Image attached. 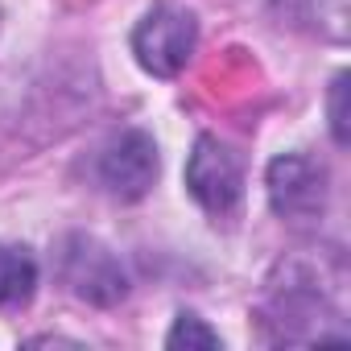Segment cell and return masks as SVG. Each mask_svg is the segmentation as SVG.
<instances>
[{
	"label": "cell",
	"instance_id": "1",
	"mask_svg": "<svg viewBox=\"0 0 351 351\" xmlns=\"http://www.w3.org/2000/svg\"><path fill=\"white\" fill-rule=\"evenodd\" d=\"M195 42H199V25L195 17L182 9V5H169V0H161V5H153L145 13V21L136 25L132 34V50H136V62L161 79L178 75L191 54H195Z\"/></svg>",
	"mask_w": 351,
	"mask_h": 351
},
{
	"label": "cell",
	"instance_id": "2",
	"mask_svg": "<svg viewBox=\"0 0 351 351\" xmlns=\"http://www.w3.org/2000/svg\"><path fill=\"white\" fill-rule=\"evenodd\" d=\"M186 186L211 215H232L244 199V165L240 157L219 145L215 136H199L191 161H186Z\"/></svg>",
	"mask_w": 351,
	"mask_h": 351
},
{
	"label": "cell",
	"instance_id": "3",
	"mask_svg": "<svg viewBox=\"0 0 351 351\" xmlns=\"http://www.w3.org/2000/svg\"><path fill=\"white\" fill-rule=\"evenodd\" d=\"M62 281L71 285L75 298L91 306H112L128 293V277L120 261L99 240H87V236H71L62 244Z\"/></svg>",
	"mask_w": 351,
	"mask_h": 351
},
{
	"label": "cell",
	"instance_id": "4",
	"mask_svg": "<svg viewBox=\"0 0 351 351\" xmlns=\"http://www.w3.org/2000/svg\"><path fill=\"white\" fill-rule=\"evenodd\" d=\"M95 173H99V182H104L108 195L132 203V199L149 195V186L157 182V145H153L145 132L128 128V132H120V136L99 153Z\"/></svg>",
	"mask_w": 351,
	"mask_h": 351
},
{
	"label": "cell",
	"instance_id": "5",
	"mask_svg": "<svg viewBox=\"0 0 351 351\" xmlns=\"http://www.w3.org/2000/svg\"><path fill=\"white\" fill-rule=\"evenodd\" d=\"M269 199L281 219H293V223L318 219L326 207V169L298 153L277 157L269 165Z\"/></svg>",
	"mask_w": 351,
	"mask_h": 351
},
{
	"label": "cell",
	"instance_id": "6",
	"mask_svg": "<svg viewBox=\"0 0 351 351\" xmlns=\"http://www.w3.org/2000/svg\"><path fill=\"white\" fill-rule=\"evenodd\" d=\"M38 285V265L29 252L21 248H5L0 244V306H17V302H29Z\"/></svg>",
	"mask_w": 351,
	"mask_h": 351
},
{
	"label": "cell",
	"instance_id": "7",
	"mask_svg": "<svg viewBox=\"0 0 351 351\" xmlns=\"http://www.w3.org/2000/svg\"><path fill=\"white\" fill-rule=\"evenodd\" d=\"M165 347H173V351H178V347H203V351H211V347H219V335L203 322V318H195V314H182L178 322H173V330L165 335Z\"/></svg>",
	"mask_w": 351,
	"mask_h": 351
},
{
	"label": "cell",
	"instance_id": "8",
	"mask_svg": "<svg viewBox=\"0 0 351 351\" xmlns=\"http://www.w3.org/2000/svg\"><path fill=\"white\" fill-rule=\"evenodd\" d=\"M343 95H347V75H339L330 83V128H335L339 145H347V108H343Z\"/></svg>",
	"mask_w": 351,
	"mask_h": 351
}]
</instances>
